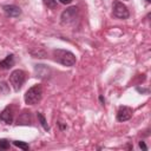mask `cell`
<instances>
[{"instance_id": "1", "label": "cell", "mask_w": 151, "mask_h": 151, "mask_svg": "<svg viewBox=\"0 0 151 151\" xmlns=\"http://www.w3.org/2000/svg\"><path fill=\"white\" fill-rule=\"evenodd\" d=\"M53 57L55 61L60 63L64 66H73L76 64V55L67 50L57 48L53 51Z\"/></svg>"}, {"instance_id": "2", "label": "cell", "mask_w": 151, "mask_h": 151, "mask_svg": "<svg viewBox=\"0 0 151 151\" xmlns=\"http://www.w3.org/2000/svg\"><path fill=\"white\" fill-rule=\"evenodd\" d=\"M42 97V88L40 85H34L32 87H29L26 93H25V103L28 105H35L37 103H39L41 100Z\"/></svg>"}, {"instance_id": "3", "label": "cell", "mask_w": 151, "mask_h": 151, "mask_svg": "<svg viewBox=\"0 0 151 151\" xmlns=\"http://www.w3.org/2000/svg\"><path fill=\"white\" fill-rule=\"evenodd\" d=\"M25 79H26V74L22 70H14L9 76V83L15 91H19L21 88L22 84L25 83Z\"/></svg>"}, {"instance_id": "4", "label": "cell", "mask_w": 151, "mask_h": 151, "mask_svg": "<svg viewBox=\"0 0 151 151\" xmlns=\"http://www.w3.org/2000/svg\"><path fill=\"white\" fill-rule=\"evenodd\" d=\"M77 14H78V8H77L76 6H72V7L67 8V9H65V11L61 13V17H60L61 24H64V25H65V24H71L72 21L76 20Z\"/></svg>"}, {"instance_id": "5", "label": "cell", "mask_w": 151, "mask_h": 151, "mask_svg": "<svg viewBox=\"0 0 151 151\" xmlns=\"http://www.w3.org/2000/svg\"><path fill=\"white\" fill-rule=\"evenodd\" d=\"M113 15L116 18H118V19H127L129 15H130V13H129L127 7L123 2L117 1L113 5Z\"/></svg>"}, {"instance_id": "6", "label": "cell", "mask_w": 151, "mask_h": 151, "mask_svg": "<svg viewBox=\"0 0 151 151\" xmlns=\"http://www.w3.org/2000/svg\"><path fill=\"white\" fill-rule=\"evenodd\" d=\"M132 117V109L127 106H122L119 107L117 112V120L118 122H126Z\"/></svg>"}, {"instance_id": "7", "label": "cell", "mask_w": 151, "mask_h": 151, "mask_svg": "<svg viewBox=\"0 0 151 151\" xmlns=\"http://www.w3.org/2000/svg\"><path fill=\"white\" fill-rule=\"evenodd\" d=\"M2 9L7 17H19L21 14V9L15 5H5Z\"/></svg>"}, {"instance_id": "8", "label": "cell", "mask_w": 151, "mask_h": 151, "mask_svg": "<svg viewBox=\"0 0 151 151\" xmlns=\"http://www.w3.org/2000/svg\"><path fill=\"white\" fill-rule=\"evenodd\" d=\"M0 122H4L5 124H11L13 122V113L9 107H6L0 112Z\"/></svg>"}, {"instance_id": "9", "label": "cell", "mask_w": 151, "mask_h": 151, "mask_svg": "<svg viewBox=\"0 0 151 151\" xmlns=\"http://www.w3.org/2000/svg\"><path fill=\"white\" fill-rule=\"evenodd\" d=\"M13 65H14V55H13V54L7 55L4 60L0 61V68H1V70H8V68H11Z\"/></svg>"}, {"instance_id": "10", "label": "cell", "mask_w": 151, "mask_h": 151, "mask_svg": "<svg viewBox=\"0 0 151 151\" xmlns=\"http://www.w3.org/2000/svg\"><path fill=\"white\" fill-rule=\"evenodd\" d=\"M13 144H14L17 147H19V149H22V150H25V151L29 149L28 144H26L25 142H21V140H14V142H13Z\"/></svg>"}, {"instance_id": "11", "label": "cell", "mask_w": 151, "mask_h": 151, "mask_svg": "<svg viewBox=\"0 0 151 151\" xmlns=\"http://www.w3.org/2000/svg\"><path fill=\"white\" fill-rule=\"evenodd\" d=\"M38 119H39V122H40V124H41V126L47 131V130H50V126L47 125V123H46V119H45V117L41 114V113H38Z\"/></svg>"}, {"instance_id": "12", "label": "cell", "mask_w": 151, "mask_h": 151, "mask_svg": "<svg viewBox=\"0 0 151 151\" xmlns=\"http://www.w3.org/2000/svg\"><path fill=\"white\" fill-rule=\"evenodd\" d=\"M42 2L48 8H55L57 7V0H42Z\"/></svg>"}, {"instance_id": "13", "label": "cell", "mask_w": 151, "mask_h": 151, "mask_svg": "<svg viewBox=\"0 0 151 151\" xmlns=\"http://www.w3.org/2000/svg\"><path fill=\"white\" fill-rule=\"evenodd\" d=\"M9 142L7 139H0V150H8Z\"/></svg>"}, {"instance_id": "14", "label": "cell", "mask_w": 151, "mask_h": 151, "mask_svg": "<svg viewBox=\"0 0 151 151\" xmlns=\"http://www.w3.org/2000/svg\"><path fill=\"white\" fill-rule=\"evenodd\" d=\"M8 86H7V84L6 83H0V92L2 93V94H7V92H8Z\"/></svg>"}, {"instance_id": "15", "label": "cell", "mask_w": 151, "mask_h": 151, "mask_svg": "<svg viewBox=\"0 0 151 151\" xmlns=\"http://www.w3.org/2000/svg\"><path fill=\"white\" fill-rule=\"evenodd\" d=\"M139 147H140V149H143V150H147V146H146V145H145V143H144V142H142V140L139 142Z\"/></svg>"}, {"instance_id": "16", "label": "cell", "mask_w": 151, "mask_h": 151, "mask_svg": "<svg viewBox=\"0 0 151 151\" xmlns=\"http://www.w3.org/2000/svg\"><path fill=\"white\" fill-rule=\"evenodd\" d=\"M61 4H64V5H67V4H71V1L72 0H59Z\"/></svg>"}, {"instance_id": "17", "label": "cell", "mask_w": 151, "mask_h": 151, "mask_svg": "<svg viewBox=\"0 0 151 151\" xmlns=\"http://www.w3.org/2000/svg\"><path fill=\"white\" fill-rule=\"evenodd\" d=\"M145 1H146V2H147V4H149V2H150V1H151V0H145Z\"/></svg>"}]
</instances>
